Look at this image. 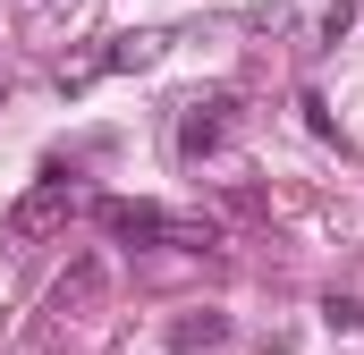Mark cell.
<instances>
[{"instance_id":"obj_1","label":"cell","mask_w":364,"mask_h":355,"mask_svg":"<svg viewBox=\"0 0 364 355\" xmlns=\"http://www.w3.org/2000/svg\"><path fill=\"white\" fill-rule=\"evenodd\" d=\"M93 220H102L119 246H212V229H203V220H186V212H161V203H127V195L93 203Z\"/></svg>"},{"instance_id":"obj_2","label":"cell","mask_w":364,"mask_h":355,"mask_svg":"<svg viewBox=\"0 0 364 355\" xmlns=\"http://www.w3.org/2000/svg\"><path fill=\"white\" fill-rule=\"evenodd\" d=\"M237 127H246L237 93H186V102H178V153H186V161L229 153V144H237Z\"/></svg>"},{"instance_id":"obj_3","label":"cell","mask_w":364,"mask_h":355,"mask_svg":"<svg viewBox=\"0 0 364 355\" xmlns=\"http://www.w3.org/2000/svg\"><path fill=\"white\" fill-rule=\"evenodd\" d=\"M68 212H77V186H68V170H43V186H34V195L9 212V237H43V229H51V220H68Z\"/></svg>"},{"instance_id":"obj_4","label":"cell","mask_w":364,"mask_h":355,"mask_svg":"<svg viewBox=\"0 0 364 355\" xmlns=\"http://www.w3.org/2000/svg\"><path fill=\"white\" fill-rule=\"evenodd\" d=\"M102 288H110V263H102V254H85V263L51 288V322H85L93 305H102Z\"/></svg>"},{"instance_id":"obj_5","label":"cell","mask_w":364,"mask_h":355,"mask_svg":"<svg viewBox=\"0 0 364 355\" xmlns=\"http://www.w3.org/2000/svg\"><path fill=\"white\" fill-rule=\"evenodd\" d=\"M229 347V313H178L170 322V355H212Z\"/></svg>"},{"instance_id":"obj_6","label":"cell","mask_w":364,"mask_h":355,"mask_svg":"<svg viewBox=\"0 0 364 355\" xmlns=\"http://www.w3.org/2000/svg\"><path fill=\"white\" fill-rule=\"evenodd\" d=\"M161 60V34H110V51H102V68H153Z\"/></svg>"},{"instance_id":"obj_7","label":"cell","mask_w":364,"mask_h":355,"mask_svg":"<svg viewBox=\"0 0 364 355\" xmlns=\"http://www.w3.org/2000/svg\"><path fill=\"white\" fill-rule=\"evenodd\" d=\"M322 313H331V330H364V305H348V296H331Z\"/></svg>"}]
</instances>
